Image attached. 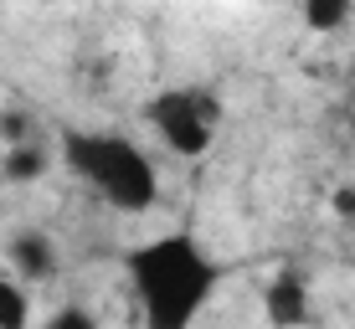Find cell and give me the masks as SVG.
Listing matches in <instances>:
<instances>
[{
  "instance_id": "1",
  "label": "cell",
  "mask_w": 355,
  "mask_h": 329,
  "mask_svg": "<svg viewBox=\"0 0 355 329\" xmlns=\"http://www.w3.org/2000/svg\"><path fill=\"white\" fill-rule=\"evenodd\" d=\"M124 273H129L134 299H139L144 329H191L196 314L211 303L216 283H222L216 258L191 231H165V237L129 247Z\"/></svg>"
},
{
  "instance_id": "6",
  "label": "cell",
  "mask_w": 355,
  "mask_h": 329,
  "mask_svg": "<svg viewBox=\"0 0 355 329\" xmlns=\"http://www.w3.org/2000/svg\"><path fill=\"white\" fill-rule=\"evenodd\" d=\"M42 170H46L42 144H10V150H6V175L10 180H36Z\"/></svg>"
},
{
  "instance_id": "2",
  "label": "cell",
  "mask_w": 355,
  "mask_h": 329,
  "mask_svg": "<svg viewBox=\"0 0 355 329\" xmlns=\"http://www.w3.org/2000/svg\"><path fill=\"white\" fill-rule=\"evenodd\" d=\"M62 165L83 180L88 190H98L114 211H150L160 196V175H155L150 154L114 129H67L62 134Z\"/></svg>"
},
{
  "instance_id": "9",
  "label": "cell",
  "mask_w": 355,
  "mask_h": 329,
  "mask_svg": "<svg viewBox=\"0 0 355 329\" xmlns=\"http://www.w3.org/2000/svg\"><path fill=\"white\" fill-rule=\"evenodd\" d=\"M42 329H98V319L83 309V303H62V309H52L42 319Z\"/></svg>"
},
{
  "instance_id": "4",
  "label": "cell",
  "mask_w": 355,
  "mask_h": 329,
  "mask_svg": "<svg viewBox=\"0 0 355 329\" xmlns=\"http://www.w3.org/2000/svg\"><path fill=\"white\" fill-rule=\"evenodd\" d=\"M263 314L273 329H304L309 319V288L299 273H273V283L263 288Z\"/></svg>"
},
{
  "instance_id": "3",
  "label": "cell",
  "mask_w": 355,
  "mask_h": 329,
  "mask_svg": "<svg viewBox=\"0 0 355 329\" xmlns=\"http://www.w3.org/2000/svg\"><path fill=\"white\" fill-rule=\"evenodd\" d=\"M144 118H150V129L165 139V150L196 160V154H206L216 144V134H222V98H216L211 88H201V82H186V88L155 93V98L144 103Z\"/></svg>"
},
{
  "instance_id": "5",
  "label": "cell",
  "mask_w": 355,
  "mask_h": 329,
  "mask_svg": "<svg viewBox=\"0 0 355 329\" xmlns=\"http://www.w3.org/2000/svg\"><path fill=\"white\" fill-rule=\"evenodd\" d=\"M10 267H16V283H46L57 278V247L46 231H16L10 237Z\"/></svg>"
},
{
  "instance_id": "7",
  "label": "cell",
  "mask_w": 355,
  "mask_h": 329,
  "mask_svg": "<svg viewBox=\"0 0 355 329\" xmlns=\"http://www.w3.org/2000/svg\"><path fill=\"white\" fill-rule=\"evenodd\" d=\"M304 21H309L314 31H340L350 21V0H309V6H304Z\"/></svg>"
},
{
  "instance_id": "10",
  "label": "cell",
  "mask_w": 355,
  "mask_h": 329,
  "mask_svg": "<svg viewBox=\"0 0 355 329\" xmlns=\"http://www.w3.org/2000/svg\"><path fill=\"white\" fill-rule=\"evenodd\" d=\"M335 211H340V216H355V190H350V186L335 190Z\"/></svg>"
},
{
  "instance_id": "8",
  "label": "cell",
  "mask_w": 355,
  "mask_h": 329,
  "mask_svg": "<svg viewBox=\"0 0 355 329\" xmlns=\"http://www.w3.org/2000/svg\"><path fill=\"white\" fill-rule=\"evenodd\" d=\"M0 299H6V324L0 329H26V319H31V303H26V288L10 278V283H0Z\"/></svg>"
}]
</instances>
